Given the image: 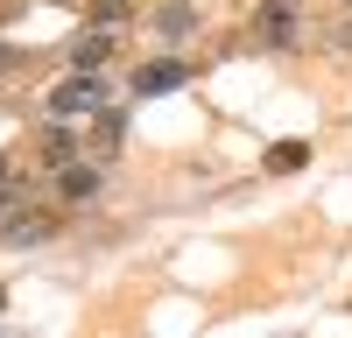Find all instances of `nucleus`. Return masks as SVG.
I'll return each instance as SVG.
<instances>
[{
  "mask_svg": "<svg viewBox=\"0 0 352 338\" xmlns=\"http://www.w3.org/2000/svg\"><path fill=\"white\" fill-rule=\"evenodd\" d=\"M99 190V169L92 162H64V197H92Z\"/></svg>",
  "mask_w": 352,
  "mask_h": 338,
  "instance_id": "5",
  "label": "nucleus"
},
{
  "mask_svg": "<svg viewBox=\"0 0 352 338\" xmlns=\"http://www.w3.org/2000/svg\"><path fill=\"white\" fill-rule=\"evenodd\" d=\"M0 64H8V49H0Z\"/></svg>",
  "mask_w": 352,
  "mask_h": 338,
  "instance_id": "11",
  "label": "nucleus"
},
{
  "mask_svg": "<svg viewBox=\"0 0 352 338\" xmlns=\"http://www.w3.org/2000/svg\"><path fill=\"white\" fill-rule=\"evenodd\" d=\"M50 233H56L50 212H14L8 225H0V240H8V247H36V240H50Z\"/></svg>",
  "mask_w": 352,
  "mask_h": 338,
  "instance_id": "2",
  "label": "nucleus"
},
{
  "mask_svg": "<svg viewBox=\"0 0 352 338\" xmlns=\"http://www.w3.org/2000/svg\"><path fill=\"white\" fill-rule=\"evenodd\" d=\"M303 155H310L303 141H282V148H268V169H303Z\"/></svg>",
  "mask_w": 352,
  "mask_h": 338,
  "instance_id": "7",
  "label": "nucleus"
},
{
  "mask_svg": "<svg viewBox=\"0 0 352 338\" xmlns=\"http://www.w3.org/2000/svg\"><path fill=\"white\" fill-rule=\"evenodd\" d=\"M106 56H113V43H106V36H85V43L71 49V64H78V71H99Z\"/></svg>",
  "mask_w": 352,
  "mask_h": 338,
  "instance_id": "6",
  "label": "nucleus"
},
{
  "mask_svg": "<svg viewBox=\"0 0 352 338\" xmlns=\"http://www.w3.org/2000/svg\"><path fill=\"white\" fill-rule=\"evenodd\" d=\"M50 113H56V120H78V113H106V78H99V71H71V78L50 92Z\"/></svg>",
  "mask_w": 352,
  "mask_h": 338,
  "instance_id": "1",
  "label": "nucleus"
},
{
  "mask_svg": "<svg viewBox=\"0 0 352 338\" xmlns=\"http://www.w3.org/2000/svg\"><path fill=\"white\" fill-rule=\"evenodd\" d=\"M0 190H8V162H0Z\"/></svg>",
  "mask_w": 352,
  "mask_h": 338,
  "instance_id": "9",
  "label": "nucleus"
},
{
  "mask_svg": "<svg viewBox=\"0 0 352 338\" xmlns=\"http://www.w3.org/2000/svg\"><path fill=\"white\" fill-rule=\"evenodd\" d=\"M190 64H176V56H162V64H141L134 71V92H169V84H184Z\"/></svg>",
  "mask_w": 352,
  "mask_h": 338,
  "instance_id": "3",
  "label": "nucleus"
},
{
  "mask_svg": "<svg viewBox=\"0 0 352 338\" xmlns=\"http://www.w3.org/2000/svg\"><path fill=\"white\" fill-rule=\"evenodd\" d=\"M92 21H99V28H113V21H127V0H99V8H92Z\"/></svg>",
  "mask_w": 352,
  "mask_h": 338,
  "instance_id": "8",
  "label": "nucleus"
},
{
  "mask_svg": "<svg viewBox=\"0 0 352 338\" xmlns=\"http://www.w3.org/2000/svg\"><path fill=\"white\" fill-rule=\"evenodd\" d=\"M345 49H352V28H345Z\"/></svg>",
  "mask_w": 352,
  "mask_h": 338,
  "instance_id": "10",
  "label": "nucleus"
},
{
  "mask_svg": "<svg viewBox=\"0 0 352 338\" xmlns=\"http://www.w3.org/2000/svg\"><path fill=\"white\" fill-rule=\"evenodd\" d=\"M261 36H268V43H289V36H296V14H289L282 0H275V8H261Z\"/></svg>",
  "mask_w": 352,
  "mask_h": 338,
  "instance_id": "4",
  "label": "nucleus"
}]
</instances>
